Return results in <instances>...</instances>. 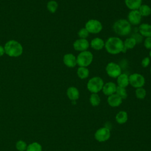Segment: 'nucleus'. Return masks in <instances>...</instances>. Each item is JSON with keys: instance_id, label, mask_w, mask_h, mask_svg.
I'll use <instances>...</instances> for the list:
<instances>
[{"instance_id": "obj_12", "label": "nucleus", "mask_w": 151, "mask_h": 151, "mask_svg": "<svg viewBox=\"0 0 151 151\" xmlns=\"http://www.w3.org/2000/svg\"><path fill=\"white\" fill-rule=\"evenodd\" d=\"M63 63L67 67L73 68L77 65V58L72 53L65 54L63 57Z\"/></svg>"}, {"instance_id": "obj_6", "label": "nucleus", "mask_w": 151, "mask_h": 151, "mask_svg": "<svg viewBox=\"0 0 151 151\" xmlns=\"http://www.w3.org/2000/svg\"><path fill=\"white\" fill-rule=\"evenodd\" d=\"M85 28L90 34H96L102 31L103 25L101 22L97 19H90L86 22Z\"/></svg>"}, {"instance_id": "obj_35", "label": "nucleus", "mask_w": 151, "mask_h": 151, "mask_svg": "<svg viewBox=\"0 0 151 151\" xmlns=\"http://www.w3.org/2000/svg\"><path fill=\"white\" fill-rule=\"evenodd\" d=\"M149 58L151 59V50H150V51H149Z\"/></svg>"}, {"instance_id": "obj_34", "label": "nucleus", "mask_w": 151, "mask_h": 151, "mask_svg": "<svg viewBox=\"0 0 151 151\" xmlns=\"http://www.w3.org/2000/svg\"><path fill=\"white\" fill-rule=\"evenodd\" d=\"M5 53V50H4V47H3L2 46L0 45V57L2 56Z\"/></svg>"}, {"instance_id": "obj_7", "label": "nucleus", "mask_w": 151, "mask_h": 151, "mask_svg": "<svg viewBox=\"0 0 151 151\" xmlns=\"http://www.w3.org/2000/svg\"><path fill=\"white\" fill-rule=\"evenodd\" d=\"M129 84L134 88L143 87L145 84V78L144 76L139 73H134L129 76Z\"/></svg>"}, {"instance_id": "obj_21", "label": "nucleus", "mask_w": 151, "mask_h": 151, "mask_svg": "<svg viewBox=\"0 0 151 151\" xmlns=\"http://www.w3.org/2000/svg\"><path fill=\"white\" fill-rule=\"evenodd\" d=\"M90 74L89 70L87 67H79L77 70V76L82 80L87 78Z\"/></svg>"}, {"instance_id": "obj_17", "label": "nucleus", "mask_w": 151, "mask_h": 151, "mask_svg": "<svg viewBox=\"0 0 151 151\" xmlns=\"http://www.w3.org/2000/svg\"><path fill=\"white\" fill-rule=\"evenodd\" d=\"M129 75L126 73L120 74L117 78V86L126 88L129 84Z\"/></svg>"}, {"instance_id": "obj_25", "label": "nucleus", "mask_w": 151, "mask_h": 151, "mask_svg": "<svg viewBox=\"0 0 151 151\" xmlns=\"http://www.w3.org/2000/svg\"><path fill=\"white\" fill-rule=\"evenodd\" d=\"M42 146L38 142H32L27 146L26 151H42Z\"/></svg>"}, {"instance_id": "obj_18", "label": "nucleus", "mask_w": 151, "mask_h": 151, "mask_svg": "<svg viewBox=\"0 0 151 151\" xmlns=\"http://www.w3.org/2000/svg\"><path fill=\"white\" fill-rule=\"evenodd\" d=\"M67 96L68 99L72 101H76L78 99L80 93L76 87H70L67 90Z\"/></svg>"}, {"instance_id": "obj_2", "label": "nucleus", "mask_w": 151, "mask_h": 151, "mask_svg": "<svg viewBox=\"0 0 151 151\" xmlns=\"http://www.w3.org/2000/svg\"><path fill=\"white\" fill-rule=\"evenodd\" d=\"M113 29L114 33L119 36H127L132 31V25L127 19H119L113 24Z\"/></svg>"}, {"instance_id": "obj_27", "label": "nucleus", "mask_w": 151, "mask_h": 151, "mask_svg": "<svg viewBox=\"0 0 151 151\" xmlns=\"http://www.w3.org/2000/svg\"><path fill=\"white\" fill-rule=\"evenodd\" d=\"M58 3L54 0H51L50 1L47 5V7L48 10L51 12V13H54L55 12V11H57V8H58Z\"/></svg>"}, {"instance_id": "obj_31", "label": "nucleus", "mask_w": 151, "mask_h": 151, "mask_svg": "<svg viewBox=\"0 0 151 151\" xmlns=\"http://www.w3.org/2000/svg\"><path fill=\"white\" fill-rule=\"evenodd\" d=\"M150 58H149V57H146L142 59L141 61V65L143 67L146 68L149 66V65L150 64Z\"/></svg>"}, {"instance_id": "obj_19", "label": "nucleus", "mask_w": 151, "mask_h": 151, "mask_svg": "<svg viewBox=\"0 0 151 151\" xmlns=\"http://www.w3.org/2000/svg\"><path fill=\"white\" fill-rule=\"evenodd\" d=\"M126 6L130 10H138L142 4V0H124Z\"/></svg>"}, {"instance_id": "obj_30", "label": "nucleus", "mask_w": 151, "mask_h": 151, "mask_svg": "<svg viewBox=\"0 0 151 151\" xmlns=\"http://www.w3.org/2000/svg\"><path fill=\"white\" fill-rule=\"evenodd\" d=\"M77 34H78L79 38H83V39H86L90 34V33L88 32V31L86 29V28L85 27L81 28L78 31Z\"/></svg>"}, {"instance_id": "obj_24", "label": "nucleus", "mask_w": 151, "mask_h": 151, "mask_svg": "<svg viewBox=\"0 0 151 151\" xmlns=\"http://www.w3.org/2000/svg\"><path fill=\"white\" fill-rule=\"evenodd\" d=\"M90 103L93 106H97L100 103V97L97 93H91L90 97Z\"/></svg>"}, {"instance_id": "obj_29", "label": "nucleus", "mask_w": 151, "mask_h": 151, "mask_svg": "<svg viewBox=\"0 0 151 151\" xmlns=\"http://www.w3.org/2000/svg\"><path fill=\"white\" fill-rule=\"evenodd\" d=\"M27 146L28 145H27L25 141L19 140L17 142L15 145V147L18 151H26Z\"/></svg>"}, {"instance_id": "obj_1", "label": "nucleus", "mask_w": 151, "mask_h": 151, "mask_svg": "<svg viewBox=\"0 0 151 151\" xmlns=\"http://www.w3.org/2000/svg\"><path fill=\"white\" fill-rule=\"evenodd\" d=\"M104 48L108 53L112 55L123 52V41L118 37H110L105 41Z\"/></svg>"}, {"instance_id": "obj_16", "label": "nucleus", "mask_w": 151, "mask_h": 151, "mask_svg": "<svg viewBox=\"0 0 151 151\" xmlns=\"http://www.w3.org/2000/svg\"><path fill=\"white\" fill-rule=\"evenodd\" d=\"M107 103L111 107H118L122 104V99L118 95L114 93L108 96Z\"/></svg>"}, {"instance_id": "obj_3", "label": "nucleus", "mask_w": 151, "mask_h": 151, "mask_svg": "<svg viewBox=\"0 0 151 151\" xmlns=\"http://www.w3.org/2000/svg\"><path fill=\"white\" fill-rule=\"evenodd\" d=\"M5 52L10 57H17L21 55L23 51L21 44L17 41L10 40L8 41L4 47Z\"/></svg>"}, {"instance_id": "obj_32", "label": "nucleus", "mask_w": 151, "mask_h": 151, "mask_svg": "<svg viewBox=\"0 0 151 151\" xmlns=\"http://www.w3.org/2000/svg\"><path fill=\"white\" fill-rule=\"evenodd\" d=\"M144 47L147 50H151V37L146 38L144 40Z\"/></svg>"}, {"instance_id": "obj_13", "label": "nucleus", "mask_w": 151, "mask_h": 151, "mask_svg": "<svg viewBox=\"0 0 151 151\" xmlns=\"http://www.w3.org/2000/svg\"><path fill=\"white\" fill-rule=\"evenodd\" d=\"M116 88L117 85L113 82L109 81L104 84L102 88V91L104 93V94L109 96L113 94L116 93Z\"/></svg>"}, {"instance_id": "obj_15", "label": "nucleus", "mask_w": 151, "mask_h": 151, "mask_svg": "<svg viewBox=\"0 0 151 151\" xmlns=\"http://www.w3.org/2000/svg\"><path fill=\"white\" fill-rule=\"evenodd\" d=\"M139 33L143 37H151V25L147 23L141 24L139 27Z\"/></svg>"}, {"instance_id": "obj_33", "label": "nucleus", "mask_w": 151, "mask_h": 151, "mask_svg": "<svg viewBox=\"0 0 151 151\" xmlns=\"http://www.w3.org/2000/svg\"><path fill=\"white\" fill-rule=\"evenodd\" d=\"M131 37H132L133 38H134L137 44V43H140L143 40V37L139 33H136V32L134 34H133Z\"/></svg>"}, {"instance_id": "obj_10", "label": "nucleus", "mask_w": 151, "mask_h": 151, "mask_svg": "<svg viewBox=\"0 0 151 151\" xmlns=\"http://www.w3.org/2000/svg\"><path fill=\"white\" fill-rule=\"evenodd\" d=\"M142 17L138 10H130L127 15V21L133 25H137L140 24Z\"/></svg>"}, {"instance_id": "obj_11", "label": "nucleus", "mask_w": 151, "mask_h": 151, "mask_svg": "<svg viewBox=\"0 0 151 151\" xmlns=\"http://www.w3.org/2000/svg\"><path fill=\"white\" fill-rule=\"evenodd\" d=\"M90 47V42L87 39L78 38L73 43L74 49L79 52H82L87 50Z\"/></svg>"}, {"instance_id": "obj_23", "label": "nucleus", "mask_w": 151, "mask_h": 151, "mask_svg": "<svg viewBox=\"0 0 151 151\" xmlns=\"http://www.w3.org/2000/svg\"><path fill=\"white\" fill-rule=\"evenodd\" d=\"M128 116L126 111H120L116 116V120L119 124H124L127 121Z\"/></svg>"}, {"instance_id": "obj_20", "label": "nucleus", "mask_w": 151, "mask_h": 151, "mask_svg": "<svg viewBox=\"0 0 151 151\" xmlns=\"http://www.w3.org/2000/svg\"><path fill=\"white\" fill-rule=\"evenodd\" d=\"M136 44H137V42L136 40L132 37L127 38L123 41V45H124L123 52H125L127 50L133 49L136 46Z\"/></svg>"}, {"instance_id": "obj_5", "label": "nucleus", "mask_w": 151, "mask_h": 151, "mask_svg": "<svg viewBox=\"0 0 151 151\" xmlns=\"http://www.w3.org/2000/svg\"><path fill=\"white\" fill-rule=\"evenodd\" d=\"M77 58V64L79 67H87L93 62V55L90 51L86 50L84 51L80 52Z\"/></svg>"}, {"instance_id": "obj_9", "label": "nucleus", "mask_w": 151, "mask_h": 151, "mask_svg": "<svg viewBox=\"0 0 151 151\" xmlns=\"http://www.w3.org/2000/svg\"><path fill=\"white\" fill-rule=\"evenodd\" d=\"M110 137V131L107 127L99 129L94 134L95 139L100 142H103L107 140Z\"/></svg>"}, {"instance_id": "obj_22", "label": "nucleus", "mask_w": 151, "mask_h": 151, "mask_svg": "<svg viewBox=\"0 0 151 151\" xmlns=\"http://www.w3.org/2000/svg\"><path fill=\"white\" fill-rule=\"evenodd\" d=\"M138 11L142 17H146L151 14V8L146 4H142L138 9Z\"/></svg>"}, {"instance_id": "obj_36", "label": "nucleus", "mask_w": 151, "mask_h": 151, "mask_svg": "<svg viewBox=\"0 0 151 151\" xmlns=\"http://www.w3.org/2000/svg\"><path fill=\"white\" fill-rule=\"evenodd\" d=\"M150 74H151V66H150Z\"/></svg>"}, {"instance_id": "obj_8", "label": "nucleus", "mask_w": 151, "mask_h": 151, "mask_svg": "<svg viewBox=\"0 0 151 151\" xmlns=\"http://www.w3.org/2000/svg\"><path fill=\"white\" fill-rule=\"evenodd\" d=\"M106 71L109 77L113 78H117L122 73L120 65L114 62H110L107 64L106 67Z\"/></svg>"}, {"instance_id": "obj_14", "label": "nucleus", "mask_w": 151, "mask_h": 151, "mask_svg": "<svg viewBox=\"0 0 151 151\" xmlns=\"http://www.w3.org/2000/svg\"><path fill=\"white\" fill-rule=\"evenodd\" d=\"M105 41L101 38L96 37L91 40L90 42V46L94 50L99 51L104 48Z\"/></svg>"}, {"instance_id": "obj_28", "label": "nucleus", "mask_w": 151, "mask_h": 151, "mask_svg": "<svg viewBox=\"0 0 151 151\" xmlns=\"http://www.w3.org/2000/svg\"><path fill=\"white\" fill-rule=\"evenodd\" d=\"M135 94L137 99H143L145 98V97L146 96V91L143 87L137 88L135 91Z\"/></svg>"}, {"instance_id": "obj_4", "label": "nucleus", "mask_w": 151, "mask_h": 151, "mask_svg": "<svg viewBox=\"0 0 151 151\" xmlns=\"http://www.w3.org/2000/svg\"><path fill=\"white\" fill-rule=\"evenodd\" d=\"M104 84L103 80L100 77L95 76L88 81L87 88L91 93H98L102 90Z\"/></svg>"}, {"instance_id": "obj_26", "label": "nucleus", "mask_w": 151, "mask_h": 151, "mask_svg": "<svg viewBox=\"0 0 151 151\" xmlns=\"http://www.w3.org/2000/svg\"><path fill=\"white\" fill-rule=\"evenodd\" d=\"M116 94L118 95L122 100L126 99L127 97V93L126 88L121 87L117 86V88L116 91Z\"/></svg>"}]
</instances>
